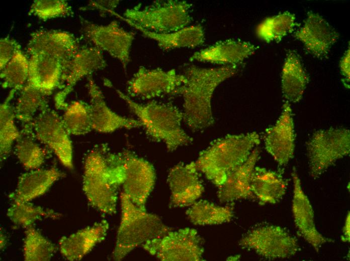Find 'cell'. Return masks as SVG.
Segmentation results:
<instances>
[{
  "instance_id": "cell-1",
  "label": "cell",
  "mask_w": 350,
  "mask_h": 261,
  "mask_svg": "<svg viewBox=\"0 0 350 261\" xmlns=\"http://www.w3.org/2000/svg\"><path fill=\"white\" fill-rule=\"evenodd\" d=\"M238 66H224L215 68L188 67L184 75L186 80L176 94L184 99L183 120L194 132L203 130L214 122L211 100L218 85L234 75Z\"/></svg>"
},
{
  "instance_id": "cell-2",
  "label": "cell",
  "mask_w": 350,
  "mask_h": 261,
  "mask_svg": "<svg viewBox=\"0 0 350 261\" xmlns=\"http://www.w3.org/2000/svg\"><path fill=\"white\" fill-rule=\"evenodd\" d=\"M122 183L118 153L110 152L104 145L95 146L84 163L82 187L89 203L103 213H115Z\"/></svg>"
},
{
  "instance_id": "cell-3",
  "label": "cell",
  "mask_w": 350,
  "mask_h": 261,
  "mask_svg": "<svg viewBox=\"0 0 350 261\" xmlns=\"http://www.w3.org/2000/svg\"><path fill=\"white\" fill-rule=\"evenodd\" d=\"M115 89L136 115L146 135L152 141L164 143L169 152L192 142V138L182 127L183 112L176 106L154 100L139 103L120 90Z\"/></svg>"
},
{
  "instance_id": "cell-4",
  "label": "cell",
  "mask_w": 350,
  "mask_h": 261,
  "mask_svg": "<svg viewBox=\"0 0 350 261\" xmlns=\"http://www.w3.org/2000/svg\"><path fill=\"white\" fill-rule=\"evenodd\" d=\"M260 142L259 136L255 132L217 139L200 152L195 161L196 167L218 187L230 173L247 160Z\"/></svg>"
},
{
  "instance_id": "cell-5",
  "label": "cell",
  "mask_w": 350,
  "mask_h": 261,
  "mask_svg": "<svg viewBox=\"0 0 350 261\" xmlns=\"http://www.w3.org/2000/svg\"><path fill=\"white\" fill-rule=\"evenodd\" d=\"M120 200L121 221L112 253L115 260H122L138 246L170 231L159 216L139 208L123 192Z\"/></svg>"
},
{
  "instance_id": "cell-6",
  "label": "cell",
  "mask_w": 350,
  "mask_h": 261,
  "mask_svg": "<svg viewBox=\"0 0 350 261\" xmlns=\"http://www.w3.org/2000/svg\"><path fill=\"white\" fill-rule=\"evenodd\" d=\"M192 5L178 0L156 1L126 9L123 17L139 27L156 33H169L189 25Z\"/></svg>"
},
{
  "instance_id": "cell-7",
  "label": "cell",
  "mask_w": 350,
  "mask_h": 261,
  "mask_svg": "<svg viewBox=\"0 0 350 261\" xmlns=\"http://www.w3.org/2000/svg\"><path fill=\"white\" fill-rule=\"evenodd\" d=\"M310 175L319 177L337 160L349 155L350 133L345 128H330L314 133L307 145Z\"/></svg>"
},
{
  "instance_id": "cell-8",
  "label": "cell",
  "mask_w": 350,
  "mask_h": 261,
  "mask_svg": "<svg viewBox=\"0 0 350 261\" xmlns=\"http://www.w3.org/2000/svg\"><path fill=\"white\" fill-rule=\"evenodd\" d=\"M143 249L162 261H201L204 251L197 231L189 227L169 231L161 237L149 240Z\"/></svg>"
},
{
  "instance_id": "cell-9",
  "label": "cell",
  "mask_w": 350,
  "mask_h": 261,
  "mask_svg": "<svg viewBox=\"0 0 350 261\" xmlns=\"http://www.w3.org/2000/svg\"><path fill=\"white\" fill-rule=\"evenodd\" d=\"M121 170L123 192L139 208L145 204L154 187L156 175L153 166L129 151L118 153Z\"/></svg>"
},
{
  "instance_id": "cell-10",
  "label": "cell",
  "mask_w": 350,
  "mask_h": 261,
  "mask_svg": "<svg viewBox=\"0 0 350 261\" xmlns=\"http://www.w3.org/2000/svg\"><path fill=\"white\" fill-rule=\"evenodd\" d=\"M28 125L31 128L35 138L51 150L65 167L73 169L70 135L65 127L61 116L56 111L47 105Z\"/></svg>"
},
{
  "instance_id": "cell-11",
  "label": "cell",
  "mask_w": 350,
  "mask_h": 261,
  "mask_svg": "<svg viewBox=\"0 0 350 261\" xmlns=\"http://www.w3.org/2000/svg\"><path fill=\"white\" fill-rule=\"evenodd\" d=\"M243 248L254 251L269 259L289 258L298 250L296 238L280 226L266 225L248 231L239 242Z\"/></svg>"
},
{
  "instance_id": "cell-12",
  "label": "cell",
  "mask_w": 350,
  "mask_h": 261,
  "mask_svg": "<svg viewBox=\"0 0 350 261\" xmlns=\"http://www.w3.org/2000/svg\"><path fill=\"white\" fill-rule=\"evenodd\" d=\"M186 80L184 74L174 69H148L140 66L128 81L130 97L149 99L167 94H176Z\"/></svg>"
},
{
  "instance_id": "cell-13",
  "label": "cell",
  "mask_w": 350,
  "mask_h": 261,
  "mask_svg": "<svg viewBox=\"0 0 350 261\" xmlns=\"http://www.w3.org/2000/svg\"><path fill=\"white\" fill-rule=\"evenodd\" d=\"M86 38L102 51L118 59L126 69L130 61V50L135 38L133 32L125 30L116 21L98 25L83 19Z\"/></svg>"
},
{
  "instance_id": "cell-14",
  "label": "cell",
  "mask_w": 350,
  "mask_h": 261,
  "mask_svg": "<svg viewBox=\"0 0 350 261\" xmlns=\"http://www.w3.org/2000/svg\"><path fill=\"white\" fill-rule=\"evenodd\" d=\"M106 66L102 51L98 48L91 46L79 49L63 70L60 90L54 98L56 108L65 109L68 105L65 99L75 85L82 78Z\"/></svg>"
},
{
  "instance_id": "cell-15",
  "label": "cell",
  "mask_w": 350,
  "mask_h": 261,
  "mask_svg": "<svg viewBox=\"0 0 350 261\" xmlns=\"http://www.w3.org/2000/svg\"><path fill=\"white\" fill-rule=\"evenodd\" d=\"M79 49L78 42L72 34L55 30L33 32L26 47L30 56L40 54L53 58L61 63L63 70Z\"/></svg>"
},
{
  "instance_id": "cell-16",
  "label": "cell",
  "mask_w": 350,
  "mask_h": 261,
  "mask_svg": "<svg viewBox=\"0 0 350 261\" xmlns=\"http://www.w3.org/2000/svg\"><path fill=\"white\" fill-rule=\"evenodd\" d=\"M264 143L266 151L280 166L287 164L295 151L294 124L291 105L283 106L280 116L274 125L266 129Z\"/></svg>"
},
{
  "instance_id": "cell-17",
  "label": "cell",
  "mask_w": 350,
  "mask_h": 261,
  "mask_svg": "<svg viewBox=\"0 0 350 261\" xmlns=\"http://www.w3.org/2000/svg\"><path fill=\"white\" fill-rule=\"evenodd\" d=\"M167 182L171 193L170 206L172 207L191 206L204 191L195 162L173 166L169 172Z\"/></svg>"
},
{
  "instance_id": "cell-18",
  "label": "cell",
  "mask_w": 350,
  "mask_h": 261,
  "mask_svg": "<svg viewBox=\"0 0 350 261\" xmlns=\"http://www.w3.org/2000/svg\"><path fill=\"white\" fill-rule=\"evenodd\" d=\"M306 50L319 59L327 58L332 46L339 38V33L318 14L309 12L304 25L294 34Z\"/></svg>"
},
{
  "instance_id": "cell-19",
  "label": "cell",
  "mask_w": 350,
  "mask_h": 261,
  "mask_svg": "<svg viewBox=\"0 0 350 261\" xmlns=\"http://www.w3.org/2000/svg\"><path fill=\"white\" fill-rule=\"evenodd\" d=\"M87 78L93 129L109 133L120 128L132 129L142 126L138 119L121 116L111 109L92 76L90 75Z\"/></svg>"
},
{
  "instance_id": "cell-20",
  "label": "cell",
  "mask_w": 350,
  "mask_h": 261,
  "mask_svg": "<svg viewBox=\"0 0 350 261\" xmlns=\"http://www.w3.org/2000/svg\"><path fill=\"white\" fill-rule=\"evenodd\" d=\"M292 175L294 184L292 213L294 222L300 234L318 251L323 244L333 242V240L323 236L317 230L312 205L303 191L295 170Z\"/></svg>"
},
{
  "instance_id": "cell-21",
  "label": "cell",
  "mask_w": 350,
  "mask_h": 261,
  "mask_svg": "<svg viewBox=\"0 0 350 261\" xmlns=\"http://www.w3.org/2000/svg\"><path fill=\"white\" fill-rule=\"evenodd\" d=\"M257 48L248 42L228 39L217 42L195 52L189 60L238 67Z\"/></svg>"
},
{
  "instance_id": "cell-22",
  "label": "cell",
  "mask_w": 350,
  "mask_h": 261,
  "mask_svg": "<svg viewBox=\"0 0 350 261\" xmlns=\"http://www.w3.org/2000/svg\"><path fill=\"white\" fill-rule=\"evenodd\" d=\"M109 224L102 220L68 236H63L59 241L61 254L70 261L79 260L98 243L104 240L107 235Z\"/></svg>"
},
{
  "instance_id": "cell-23",
  "label": "cell",
  "mask_w": 350,
  "mask_h": 261,
  "mask_svg": "<svg viewBox=\"0 0 350 261\" xmlns=\"http://www.w3.org/2000/svg\"><path fill=\"white\" fill-rule=\"evenodd\" d=\"M259 158V150L254 149L247 160L229 174L218 187L217 196L220 202H230L254 197L251 190L250 179Z\"/></svg>"
},
{
  "instance_id": "cell-24",
  "label": "cell",
  "mask_w": 350,
  "mask_h": 261,
  "mask_svg": "<svg viewBox=\"0 0 350 261\" xmlns=\"http://www.w3.org/2000/svg\"><path fill=\"white\" fill-rule=\"evenodd\" d=\"M29 76L27 83L47 96L60 87L63 66L56 59L40 54L30 55Z\"/></svg>"
},
{
  "instance_id": "cell-25",
  "label": "cell",
  "mask_w": 350,
  "mask_h": 261,
  "mask_svg": "<svg viewBox=\"0 0 350 261\" xmlns=\"http://www.w3.org/2000/svg\"><path fill=\"white\" fill-rule=\"evenodd\" d=\"M63 173L55 168L37 169L23 173L17 188L9 195L12 201L29 202L44 194Z\"/></svg>"
},
{
  "instance_id": "cell-26",
  "label": "cell",
  "mask_w": 350,
  "mask_h": 261,
  "mask_svg": "<svg viewBox=\"0 0 350 261\" xmlns=\"http://www.w3.org/2000/svg\"><path fill=\"white\" fill-rule=\"evenodd\" d=\"M114 16L139 30L143 36L154 41L159 47L163 50L180 48H193L201 45L204 42V31L202 26L200 25L188 26L169 33H156L145 30L133 24L117 13H115Z\"/></svg>"
},
{
  "instance_id": "cell-27",
  "label": "cell",
  "mask_w": 350,
  "mask_h": 261,
  "mask_svg": "<svg viewBox=\"0 0 350 261\" xmlns=\"http://www.w3.org/2000/svg\"><path fill=\"white\" fill-rule=\"evenodd\" d=\"M287 185L280 172L255 167L251 174V190L261 205L278 202L285 195Z\"/></svg>"
},
{
  "instance_id": "cell-28",
  "label": "cell",
  "mask_w": 350,
  "mask_h": 261,
  "mask_svg": "<svg viewBox=\"0 0 350 261\" xmlns=\"http://www.w3.org/2000/svg\"><path fill=\"white\" fill-rule=\"evenodd\" d=\"M309 77L298 54L289 50L282 71V90L288 102L297 103L302 98Z\"/></svg>"
},
{
  "instance_id": "cell-29",
  "label": "cell",
  "mask_w": 350,
  "mask_h": 261,
  "mask_svg": "<svg viewBox=\"0 0 350 261\" xmlns=\"http://www.w3.org/2000/svg\"><path fill=\"white\" fill-rule=\"evenodd\" d=\"M187 210L190 221L196 225L220 224L231 221L233 216V208L221 206L207 200L196 201Z\"/></svg>"
},
{
  "instance_id": "cell-30",
  "label": "cell",
  "mask_w": 350,
  "mask_h": 261,
  "mask_svg": "<svg viewBox=\"0 0 350 261\" xmlns=\"http://www.w3.org/2000/svg\"><path fill=\"white\" fill-rule=\"evenodd\" d=\"M296 19L295 14L288 11L267 17L257 26L256 36L266 43H278L298 25Z\"/></svg>"
},
{
  "instance_id": "cell-31",
  "label": "cell",
  "mask_w": 350,
  "mask_h": 261,
  "mask_svg": "<svg viewBox=\"0 0 350 261\" xmlns=\"http://www.w3.org/2000/svg\"><path fill=\"white\" fill-rule=\"evenodd\" d=\"M46 96L44 92L26 83L14 107L16 118L24 126L29 125L37 112L48 105Z\"/></svg>"
},
{
  "instance_id": "cell-32",
  "label": "cell",
  "mask_w": 350,
  "mask_h": 261,
  "mask_svg": "<svg viewBox=\"0 0 350 261\" xmlns=\"http://www.w3.org/2000/svg\"><path fill=\"white\" fill-rule=\"evenodd\" d=\"M30 126H24L15 146V154L24 168L39 169L46 158V151L35 141Z\"/></svg>"
},
{
  "instance_id": "cell-33",
  "label": "cell",
  "mask_w": 350,
  "mask_h": 261,
  "mask_svg": "<svg viewBox=\"0 0 350 261\" xmlns=\"http://www.w3.org/2000/svg\"><path fill=\"white\" fill-rule=\"evenodd\" d=\"M16 91L11 90L0 105V156L1 161L5 160L12 146L21 135L15 122V115L11 101Z\"/></svg>"
},
{
  "instance_id": "cell-34",
  "label": "cell",
  "mask_w": 350,
  "mask_h": 261,
  "mask_svg": "<svg viewBox=\"0 0 350 261\" xmlns=\"http://www.w3.org/2000/svg\"><path fill=\"white\" fill-rule=\"evenodd\" d=\"M64 109L62 120L70 135H84L93 129L90 104L73 101Z\"/></svg>"
},
{
  "instance_id": "cell-35",
  "label": "cell",
  "mask_w": 350,
  "mask_h": 261,
  "mask_svg": "<svg viewBox=\"0 0 350 261\" xmlns=\"http://www.w3.org/2000/svg\"><path fill=\"white\" fill-rule=\"evenodd\" d=\"M29 60L18 49L3 69L1 70L2 86L16 91L21 90L27 82L29 76Z\"/></svg>"
},
{
  "instance_id": "cell-36",
  "label": "cell",
  "mask_w": 350,
  "mask_h": 261,
  "mask_svg": "<svg viewBox=\"0 0 350 261\" xmlns=\"http://www.w3.org/2000/svg\"><path fill=\"white\" fill-rule=\"evenodd\" d=\"M7 215L15 225L28 228L42 218H57L60 215L49 209H44L29 202L12 201Z\"/></svg>"
},
{
  "instance_id": "cell-37",
  "label": "cell",
  "mask_w": 350,
  "mask_h": 261,
  "mask_svg": "<svg viewBox=\"0 0 350 261\" xmlns=\"http://www.w3.org/2000/svg\"><path fill=\"white\" fill-rule=\"evenodd\" d=\"M56 251V247L38 230L27 228L24 240V258L26 261H47Z\"/></svg>"
},
{
  "instance_id": "cell-38",
  "label": "cell",
  "mask_w": 350,
  "mask_h": 261,
  "mask_svg": "<svg viewBox=\"0 0 350 261\" xmlns=\"http://www.w3.org/2000/svg\"><path fill=\"white\" fill-rule=\"evenodd\" d=\"M42 21L65 17L73 14L72 7L64 0H35L29 13Z\"/></svg>"
},
{
  "instance_id": "cell-39",
  "label": "cell",
  "mask_w": 350,
  "mask_h": 261,
  "mask_svg": "<svg viewBox=\"0 0 350 261\" xmlns=\"http://www.w3.org/2000/svg\"><path fill=\"white\" fill-rule=\"evenodd\" d=\"M21 46L14 39L5 37L0 40V69H4Z\"/></svg>"
},
{
  "instance_id": "cell-40",
  "label": "cell",
  "mask_w": 350,
  "mask_h": 261,
  "mask_svg": "<svg viewBox=\"0 0 350 261\" xmlns=\"http://www.w3.org/2000/svg\"><path fill=\"white\" fill-rule=\"evenodd\" d=\"M119 3L120 1H91L86 6L81 9L83 11L96 10L102 16L107 13L112 15Z\"/></svg>"
},
{
  "instance_id": "cell-41",
  "label": "cell",
  "mask_w": 350,
  "mask_h": 261,
  "mask_svg": "<svg viewBox=\"0 0 350 261\" xmlns=\"http://www.w3.org/2000/svg\"><path fill=\"white\" fill-rule=\"evenodd\" d=\"M349 48L346 51L343 56L340 59L339 63V67L341 73L344 78L349 81V60H350V53Z\"/></svg>"
},
{
  "instance_id": "cell-42",
  "label": "cell",
  "mask_w": 350,
  "mask_h": 261,
  "mask_svg": "<svg viewBox=\"0 0 350 261\" xmlns=\"http://www.w3.org/2000/svg\"><path fill=\"white\" fill-rule=\"evenodd\" d=\"M342 240L344 241H349V213L347 215L343 226Z\"/></svg>"
},
{
  "instance_id": "cell-43",
  "label": "cell",
  "mask_w": 350,
  "mask_h": 261,
  "mask_svg": "<svg viewBox=\"0 0 350 261\" xmlns=\"http://www.w3.org/2000/svg\"><path fill=\"white\" fill-rule=\"evenodd\" d=\"M1 249H3L7 243V237L2 231H1Z\"/></svg>"
}]
</instances>
